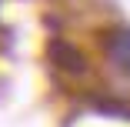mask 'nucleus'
Here are the masks:
<instances>
[{
    "mask_svg": "<svg viewBox=\"0 0 130 127\" xmlns=\"http://www.w3.org/2000/svg\"><path fill=\"white\" fill-rule=\"evenodd\" d=\"M47 60H50V67H54L57 74H63V77H70V80L90 77V60H87V54H84L77 44L63 40V37H54V40L47 44Z\"/></svg>",
    "mask_w": 130,
    "mask_h": 127,
    "instance_id": "f257e3e1",
    "label": "nucleus"
},
{
    "mask_svg": "<svg viewBox=\"0 0 130 127\" xmlns=\"http://www.w3.org/2000/svg\"><path fill=\"white\" fill-rule=\"evenodd\" d=\"M100 50L117 70L130 74V27H107L100 34Z\"/></svg>",
    "mask_w": 130,
    "mask_h": 127,
    "instance_id": "f03ea898",
    "label": "nucleus"
}]
</instances>
